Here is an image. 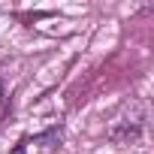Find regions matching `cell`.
Returning a JSON list of instances; mask_svg holds the SVG:
<instances>
[{"label": "cell", "instance_id": "1", "mask_svg": "<svg viewBox=\"0 0 154 154\" xmlns=\"http://www.w3.org/2000/svg\"><path fill=\"white\" fill-rule=\"evenodd\" d=\"M60 148V133L57 130H45L39 136H30V139H21L12 154H54Z\"/></svg>", "mask_w": 154, "mask_h": 154}, {"label": "cell", "instance_id": "2", "mask_svg": "<svg viewBox=\"0 0 154 154\" xmlns=\"http://www.w3.org/2000/svg\"><path fill=\"white\" fill-rule=\"evenodd\" d=\"M0 97H3V88H0Z\"/></svg>", "mask_w": 154, "mask_h": 154}]
</instances>
